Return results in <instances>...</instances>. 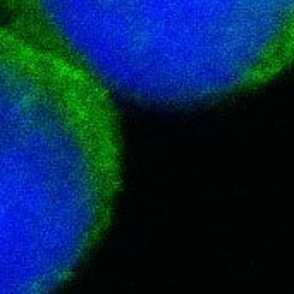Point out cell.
<instances>
[{"label":"cell","instance_id":"6da1fadb","mask_svg":"<svg viewBox=\"0 0 294 294\" xmlns=\"http://www.w3.org/2000/svg\"><path fill=\"white\" fill-rule=\"evenodd\" d=\"M119 170L108 91L0 28V294H47L71 272L107 219Z\"/></svg>","mask_w":294,"mask_h":294},{"label":"cell","instance_id":"7a4b0ae2","mask_svg":"<svg viewBox=\"0 0 294 294\" xmlns=\"http://www.w3.org/2000/svg\"><path fill=\"white\" fill-rule=\"evenodd\" d=\"M12 28L105 91L219 100L294 62V0H0Z\"/></svg>","mask_w":294,"mask_h":294}]
</instances>
